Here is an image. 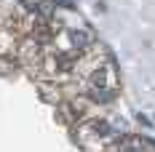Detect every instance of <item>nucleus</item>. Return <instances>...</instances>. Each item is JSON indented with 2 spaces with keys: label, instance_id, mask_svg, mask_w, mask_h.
Listing matches in <instances>:
<instances>
[{
  "label": "nucleus",
  "instance_id": "nucleus-1",
  "mask_svg": "<svg viewBox=\"0 0 155 152\" xmlns=\"http://www.w3.org/2000/svg\"><path fill=\"white\" fill-rule=\"evenodd\" d=\"M78 83H80L83 88H107V91H118L120 80H118V67H115L112 56L107 53L104 59H99Z\"/></svg>",
  "mask_w": 155,
  "mask_h": 152
},
{
  "label": "nucleus",
  "instance_id": "nucleus-2",
  "mask_svg": "<svg viewBox=\"0 0 155 152\" xmlns=\"http://www.w3.org/2000/svg\"><path fill=\"white\" fill-rule=\"evenodd\" d=\"M67 40H70V48H72V51H78V53L88 51V48L96 43L94 32L86 30V27H70V30H67Z\"/></svg>",
  "mask_w": 155,
  "mask_h": 152
},
{
  "label": "nucleus",
  "instance_id": "nucleus-3",
  "mask_svg": "<svg viewBox=\"0 0 155 152\" xmlns=\"http://www.w3.org/2000/svg\"><path fill=\"white\" fill-rule=\"evenodd\" d=\"M137 120H139L142 125H150V120H147V118H144V115H142V112H139V115H137Z\"/></svg>",
  "mask_w": 155,
  "mask_h": 152
}]
</instances>
